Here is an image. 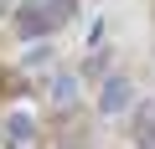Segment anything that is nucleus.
<instances>
[{
	"label": "nucleus",
	"instance_id": "obj_1",
	"mask_svg": "<svg viewBox=\"0 0 155 149\" xmlns=\"http://www.w3.org/2000/svg\"><path fill=\"white\" fill-rule=\"evenodd\" d=\"M129 103V82L124 77H114V82H104V113H119Z\"/></svg>",
	"mask_w": 155,
	"mask_h": 149
},
{
	"label": "nucleus",
	"instance_id": "obj_2",
	"mask_svg": "<svg viewBox=\"0 0 155 149\" xmlns=\"http://www.w3.org/2000/svg\"><path fill=\"white\" fill-rule=\"evenodd\" d=\"M5 134H11L16 144H26V139H31L36 129H31V118H26V113H11V118H5Z\"/></svg>",
	"mask_w": 155,
	"mask_h": 149
}]
</instances>
